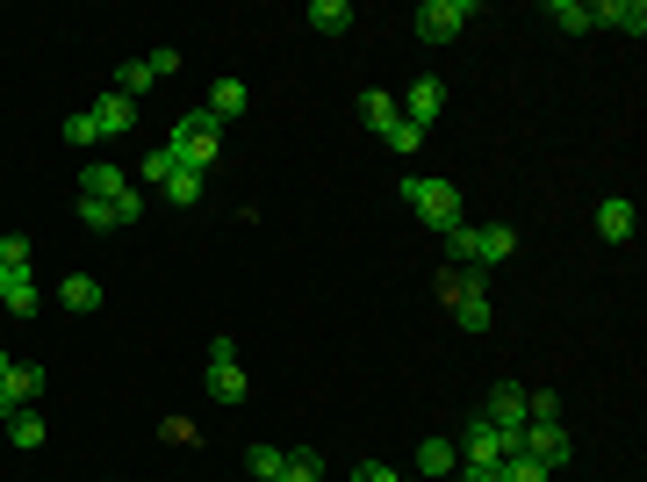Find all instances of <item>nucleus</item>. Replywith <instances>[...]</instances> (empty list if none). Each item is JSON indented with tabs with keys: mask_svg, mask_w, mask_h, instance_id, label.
Returning <instances> with one entry per match:
<instances>
[{
	"mask_svg": "<svg viewBox=\"0 0 647 482\" xmlns=\"http://www.w3.org/2000/svg\"><path fill=\"white\" fill-rule=\"evenodd\" d=\"M511 252H518V231H511V224H482V252H475V267H504Z\"/></svg>",
	"mask_w": 647,
	"mask_h": 482,
	"instance_id": "15",
	"label": "nucleus"
},
{
	"mask_svg": "<svg viewBox=\"0 0 647 482\" xmlns=\"http://www.w3.org/2000/svg\"><path fill=\"white\" fill-rule=\"evenodd\" d=\"M58 303H66V310H102V281H94V274L58 281Z\"/></svg>",
	"mask_w": 647,
	"mask_h": 482,
	"instance_id": "17",
	"label": "nucleus"
},
{
	"mask_svg": "<svg viewBox=\"0 0 647 482\" xmlns=\"http://www.w3.org/2000/svg\"><path fill=\"white\" fill-rule=\"evenodd\" d=\"M144 66H152V80H173V72H180V58H173V44H166V51H152Z\"/></svg>",
	"mask_w": 647,
	"mask_h": 482,
	"instance_id": "35",
	"label": "nucleus"
},
{
	"mask_svg": "<svg viewBox=\"0 0 647 482\" xmlns=\"http://www.w3.org/2000/svg\"><path fill=\"white\" fill-rule=\"evenodd\" d=\"M460 482H504L496 468H482V461H460Z\"/></svg>",
	"mask_w": 647,
	"mask_h": 482,
	"instance_id": "36",
	"label": "nucleus"
},
{
	"mask_svg": "<svg viewBox=\"0 0 647 482\" xmlns=\"http://www.w3.org/2000/svg\"><path fill=\"white\" fill-rule=\"evenodd\" d=\"M15 411H22V397H15V361L0 353V425H8Z\"/></svg>",
	"mask_w": 647,
	"mask_h": 482,
	"instance_id": "31",
	"label": "nucleus"
},
{
	"mask_svg": "<svg viewBox=\"0 0 647 482\" xmlns=\"http://www.w3.org/2000/svg\"><path fill=\"white\" fill-rule=\"evenodd\" d=\"M94 138H102V130H94V116H86V108H80V116H66V144H94Z\"/></svg>",
	"mask_w": 647,
	"mask_h": 482,
	"instance_id": "33",
	"label": "nucleus"
},
{
	"mask_svg": "<svg viewBox=\"0 0 647 482\" xmlns=\"http://www.w3.org/2000/svg\"><path fill=\"white\" fill-rule=\"evenodd\" d=\"M381 144H389V152H403V158H410V152H417V144H425V130H417V122H410V116H396L389 130H381Z\"/></svg>",
	"mask_w": 647,
	"mask_h": 482,
	"instance_id": "25",
	"label": "nucleus"
},
{
	"mask_svg": "<svg viewBox=\"0 0 647 482\" xmlns=\"http://www.w3.org/2000/svg\"><path fill=\"white\" fill-rule=\"evenodd\" d=\"M273 482H324V454H317V447H289Z\"/></svg>",
	"mask_w": 647,
	"mask_h": 482,
	"instance_id": "13",
	"label": "nucleus"
},
{
	"mask_svg": "<svg viewBox=\"0 0 647 482\" xmlns=\"http://www.w3.org/2000/svg\"><path fill=\"white\" fill-rule=\"evenodd\" d=\"M80 224L86 231H116L122 216H116V202H86V195H80Z\"/></svg>",
	"mask_w": 647,
	"mask_h": 482,
	"instance_id": "30",
	"label": "nucleus"
},
{
	"mask_svg": "<svg viewBox=\"0 0 647 482\" xmlns=\"http://www.w3.org/2000/svg\"><path fill=\"white\" fill-rule=\"evenodd\" d=\"M309 30L317 36H345V22H353V8H345V0H309Z\"/></svg>",
	"mask_w": 647,
	"mask_h": 482,
	"instance_id": "16",
	"label": "nucleus"
},
{
	"mask_svg": "<svg viewBox=\"0 0 647 482\" xmlns=\"http://www.w3.org/2000/svg\"><path fill=\"white\" fill-rule=\"evenodd\" d=\"M245 468H252L259 482H273V475H281V447H267V439H252V447H245Z\"/></svg>",
	"mask_w": 647,
	"mask_h": 482,
	"instance_id": "26",
	"label": "nucleus"
},
{
	"mask_svg": "<svg viewBox=\"0 0 647 482\" xmlns=\"http://www.w3.org/2000/svg\"><path fill=\"white\" fill-rule=\"evenodd\" d=\"M209 397L216 403H245V367H238V345L231 339L209 345Z\"/></svg>",
	"mask_w": 647,
	"mask_h": 482,
	"instance_id": "5",
	"label": "nucleus"
},
{
	"mask_svg": "<svg viewBox=\"0 0 647 482\" xmlns=\"http://www.w3.org/2000/svg\"><path fill=\"white\" fill-rule=\"evenodd\" d=\"M590 30H626V36H640V30H647V0H597V8H590Z\"/></svg>",
	"mask_w": 647,
	"mask_h": 482,
	"instance_id": "7",
	"label": "nucleus"
},
{
	"mask_svg": "<svg viewBox=\"0 0 647 482\" xmlns=\"http://www.w3.org/2000/svg\"><path fill=\"white\" fill-rule=\"evenodd\" d=\"M546 22H554V30H568V36H583V30H590V0H554V8H546Z\"/></svg>",
	"mask_w": 647,
	"mask_h": 482,
	"instance_id": "21",
	"label": "nucleus"
},
{
	"mask_svg": "<svg viewBox=\"0 0 647 482\" xmlns=\"http://www.w3.org/2000/svg\"><path fill=\"white\" fill-rule=\"evenodd\" d=\"M173 173H180V158H173L166 144H152V152H144V180H152V188H166Z\"/></svg>",
	"mask_w": 647,
	"mask_h": 482,
	"instance_id": "29",
	"label": "nucleus"
},
{
	"mask_svg": "<svg viewBox=\"0 0 647 482\" xmlns=\"http://www.w3.org/2000/svg\"><path fill=\"white\" fill-rule=\"evenodd\" d=\"M245 102H252V94H245V80H216V86H209V116H216V122H231V116H245Z\"/></svg>",
	"mask_w": 647,
	"mask_h": 482,
	"instance_id": "14",
	"label": "nucleus"
},
{
	"mask_svg": "<svg viewBox=\"0 0 647 482\" xmlns=\"http://www.w3.org/2000/svg\"><path fill=\"white\" fill-rule=\"evenodd\" d=\"M15 397H22V403H36V397H44V367L15 361Z\"/></svg>",
	"mask_w": 647,
	"mask_h": 482,
	"instance_id": "32",
	"label": "nucleus"
},
{
	"mask_svg": "<svg viewBox=\"0 0 647 482\" xmlns=\"http://www.w3.org/2000/svg\"><path fill=\"white\" fill-rule=\"evenodd\" d=\"M496 475L504 482H554V468H540L532 454H511V461H496Z\"/></svg>",
	"mask_w": 647,
	"mask_h": 482,
	"instance_id": "23",
	"label": "nucleus"
},
{
	"mask_svg": "<svg viewBox=\"0 0 647 482\" xmlns=\"http://www.w3.org/2000/svg\"><path fill=\"white\" fill-rule=\"evenodd\" d=\"M439 295H446V310L460 317V331H490V289H482V274L475 267H454V274L439 281Z\"/></svg>",
	"mask_w": 647,
	"mask_h": 482,
	"instance_id": "2",
	"label": "nucleus"
},
{
	"mask_svg": "<svg viewBox=\"0 0 647 482\" xmlns=\"http://www.w3.org/2000/svg\"><path fill=\"white\" fill-rule=\"evenodd\" d=\"M8 439H15V447H44V418H36V403H22V411L8 418Z\"/></svg>",
	"mask_w": 647,
	"mask_h": 482,
	"instance_id": "22",
	"label": "nucleus"
},
{
	"mask_svg": "<svg viewBox=\"0 0 647 482\" xmlns=\"http://www.w3.org/2000/svg\"><path fill=\"white\" fill-rule=\"evenodd\" d=\"M360 116L375 122V130H389V122L403 116V108H396V94H360Z\"/></svg>",
	"mask_w": 647,
	"mask_h": 482,
	"instance_id": "28",
	"label": "nucleus"
},
{
	"mask_svg": "<svg viewBox=\"0 0 647 482\" xmlns=\"http://www.w3.org/2000/svg\"><path fill=\"white\" fill-rule=\"evenodd\" d=\"M454 468H460L454 439H425V447H417V475H454Z\"/></svg>",
	"mask_w": 647,
	"mask_h": 482,
	"instance_id": "19",
	"label": "nucleus"
},
{
	"mask_svg": "<svg viewBox=\"0 0 647 482\" xmlns=\"http://www.w3.org/2000/svg\"><path fill=\"white\" fill-rule=\"evenodd\" d=\"M403 195H410V209H417L432 231H454L460 224V188H454V180H432V173H425V180H403Z\"/></svg>",
	"mask_w": 647,
	"mask_h": 482,
	"instance_id": "3",
	"label": "nucleus"
},
{
	"mask_svg": "<svg viewBox=\"0 0 647 482\" xmlns=\"http://www.w3.org/2000/svg\"><path fill=\"white\" fill-rule=\"evenodd\" d=\"M345 482H403V475H396V468H381V461H360Z\"/></svg>",
	"mask_w": 647,
	"mask_h": 482,
	"instance_id": "34",
	"label": "nucleus"
},
{
	"mask_svg": "<svg viewBox=\"0 0 647 482\" xmlns=\"http://www.w3.org/2000/svg\"><path fill=\"white\" fill-rule=\"evenodd\" d=\"M439 238H446V252H454V267H475V252H482V231L475 224H454V231H439ZM475 274H482V267H475Z\"/></svg>",
	"mask_w": 647,
	"mask_h": 482,
	"instance_id": "18",
	"label": "nucleus"
},
{
	"mask_svg": "<svg viewBox=\"0 0 647 482\" xmlns=\"http://www.w3.org/2000/svg\"><path fill=\"white\" fill-rule=\"evenodd\" d=\"M202 180H209V173L180 166V173H173V180H166V195H173V202H180V209H195V202H202Z\"/></svg>",
	"mask_w": 647,
	"mask_h": 482,
	"instance_id": "24",
	"label": "nucleus"
},
{
	"mask_svg": "<svg viewBox=\"0 0 647 482\" xmlns=\"http://www.w3.org/2000/svg\"><path fill=\"white\" fill-rule=\"evenodd\" d=\"M180 166H195V173H209L216 166V152H223V122L209 116V108H188V116L173 122V144H166Z\"/></svg>",
	"mask_w": 647,
	"mask_h": 482,
	"instance_id": "1",
	"label": "nucleus"
},
{
	"mask_svg": "<svg viewBox=\"0 0 647 482\" xmlns=\"http://www.w3.org/2000/svg\"><path fill=\"white\" fill-rule=\"evenodd\" d=\"M144 86H152V66L137 58V66H122V72H116V86H108V94H122V102H137Z\"/></svg>",
	"mask_w": 647,
	"mask_h": 482,
	"instance_id": "27",
	"label": "nucleus"
},
{
	"mask_svg": "<svg viewBox=\"0 0 647 482\" xmlns=\"http://www.w3.org/2000/svg\"><path fill=\"white\" fill-rule=\"evenodd\" d=\"M482 418H490V425H504V432H518V425H526V389H518V381H496L490 403H482Z\"/></svg>",
	"mask_w": 647,
	"mask_h": 482,
	"instance_id": "9",
	"label": "nucleus"
},
{
	"mask_svg": "<svg viewBox=\"0 0 647 482\" xmlns=\"http://www.w3.org/2000/svg\"><path fill=\"white\" fill-rule=\"evenodd\" d=\"M36 303H44V289H36V274H15V281H8V303H0V310H15V317H36Z\"/></svg>",
	"mask_w": 647,
	"mask_h": 482,
	"instance_id": "20",
	"label": "nucleus"
},
{
	"mask_svg": "<svg viewBox=\"0 0 647 482\" xmlns=\"http://www.w3.org/2000/svg\"><path fill=\"white\" fill-rule=\"evenodd\" d=\"M80 188H86V202H122V195H130V173L122 166H86Z\"/></svg>",
	"mask_w": 647,
	"mask_h": 482,
	"instance_id": "10",
	"label": "nucleus"
},
{
	"mask_svg": "<svg viewBox=\"0 0 647 482\" xmlns=\"http://www.w3.org/2000/svg\"><path fill=\"white\" fill-rule=\"evenodd\" d=\"M396 108H403L417 130H432V122H439V108H446V86H439V80H410V94H403Z\"/></svg>",
	"mask_w": 647,
	"mask_h": 482,
	"instance_id": "8",
	"label": "nucleus"
},
{
	"mask_svg": "<svg viewBox=\"0 0 647 482\" xmlns=\"http://www.w3.org/2000/svg\"><path fill=\"white\" fill-rule=\"evenodd\" d=\"M468 22H475V0H425V8H417V36H425V44H454Z\"/></svg>",
	"mask_w": 647,
	"mask_h": 482,
	"instance_id": "4",
	"label": "nucleus"
},
{
	"mask_svg": "<svg viewBox=\"0 0 647 482\" xmlns=\"http://www.w3.org/2000/svg\"><path fill=\"white\" fill-rule=\"evenodd\" d=\"M526 454L540 468H562L568 454H576V439H568V425H526Z\"/></svg>",
	"mask_w": 647,
	"mask_h": 482,
	"instance_id": "6",
	"label": "nucleus"
},
{
	"mask_svg": "<svg viewBox=\"0 0 647 482\" xmlns=\"http://www.w3.org/2000/svg\"><path fill=\"white\" fill-rule=\"evenodd\" d=\"M633 224H640V216H633V195H604V202H597V231H604V238H633Z\"/></svg>",
	"mask_w": 647,
	"mask_h": 482,
	"instance_id": "11",
	"label": "nucleus"
},
{
	"mask_svg": "<svg viewBox=\"0 0 647 482\" xmlns=\"http://www.w3.org/2000/svg\"><path fill=\"white\" fill-rule=\"evenodd\" d=\"M86 116H94V130H102V138H122V130L137 122V102H122V94H102Z\"/></svg>",
	"mask_w": 647,
	"mask_h": 482,
	"instance_id": "12",
	"label": "nucleus"
}]
</instances>
